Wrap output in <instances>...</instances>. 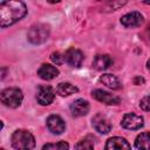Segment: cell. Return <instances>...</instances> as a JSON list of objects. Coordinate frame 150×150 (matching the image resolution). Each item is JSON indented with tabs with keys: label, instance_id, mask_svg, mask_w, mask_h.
Instances as JSON below:
<instances>
[{
	"label": "cell",
	"instance_id": "obj_1",
	"mask_svg": "<svg viewBox=\"0 0 150 150\" xmlns=\"http://www.w3.org/2000/svg\"><path fill=\"white\" fill-rule=\"evenodd\" d=\"M27 13L22 1H4L0 4V25L2 28L21 20Z\"/></svg>",
	"mask_w": 150,
	"mask_h": 150
},
{
	"label": "cell",
	"instance_id": "obj_2",
	"mask_svg": "<svg viewBox=\"0 0 150 150\" xmlns=\"http://www.w3.org/2000/svg\"><path fill=\"white\" fill-rule=\"evenodd\" d=\"M11 143L15 150H32L35 146V138L27 130H16L12 135Z\"/></svg>",
	"mask_w": 150,
	"mask_h": 150
},
{
	"label": "cell",
	"instance_id": "obj_3",
	"mask_svg": "<svg viewBox=\"0 0 150 150\" xmlns=\"http://www.w3.org/2000/svg\"><path fill=\"white\" fill-rule=\"evenodd\" d=\"M49 36V26L45 23H36L32 26L28 30L27 39L33 45H40L43 43Z\"/></svg>",
	"mask_w": 150,
	"mask_h": 150
},
{
	"label": "cell",
	"instance_id": "obj_4",
	"mask_svg": "<svg viewBox=\"0 0 150 150\" xmlns=\"http://www.w3.org/2000/svg\"><path fill=\"white\" fill-rule=\"evenodd\" d=\"M23 98V94L19 88H7L1 91V102L9 108H18Z\"/></svg>",
	"mask_w": 150,
	"mask_h": 150
},
{
	"label": "cell",
	"instance_id": "obj_5",
	"mask_svg": "<svg viewBox=\"0 0 150 150\" xmlns=\"http://www.w3.org/2000/svg\"><path fill=\"white\" fill-rule=\"evenodd\" d=\"M122 127L128 130H137L143 127V117L136 114H125L122 122Z\"/></svg>",
	"mask_w": 150,
	"mask_h": 150
},
{
	"label": "cell",
	"instance_id": "obj_6",
	"mask_svg": "<svg viewBox=\"0 0 150 150\" xmlns=\"http://www.w3.org/2000/svg\"><path fill=\"white\" fill-rule=\"evenodd\" d=\"M93 97L95 100H97L98 102L101 103H104V104H108V105H111V104H118L120 103V97L114 95V94H110L108 91H104L102 89H95L93 90L91 93Z\"/></svg>",
	"mask_w": 150,
	"mask_h": 150
},
{
	"label": "cell",
	"instance_id": "obj_7",
	"mask_svg": "<svg viewBox=\"0 0 150 150\" xmlns=\"http://www.w3.org/2000/svg\"><path fill=\"white\" fill-rule=\"evenodd\" d=\"M54 90L50 86H40L38 89V94H36V100L40 104L42 105H48L53 102L54 100Z\"/></svg>",
	"mask_w": 150,
	"mask_h": 150
},
{
	"label": "cell",
	"instance_id": "obj_8",
	"mask_svg": "<svg viewBox=\"0 0 150 150\" xmlns=\"http://www.w3.org/2000/svg\"><path fill=\"white\" fill-rule=\"evenodd\" d=\"M47 128L49 131H52L55 135H60L66 129V123L59 116V115H50L47 118Z\"/></svg>",
	"mask_w": 150,
	"mask_h": 150
},
{
	"label": "cell",
	"instance_id": "obj_9",
	"mask_svg": "<svg viewBox=\"0 0 150 150\" xmlns=\"http://www.w3.org/2000/svg\"><path fill=\"white\" fill-rule=\"evenodd\" d=\"M93 127L100 134H108L111 130V124L103 114H96L93 117Z\"/></svg>",
	"mask_w": 150,
	"mask_h": 150
},
{
	"label": "cell",
	"instance_id": "obj_10",
	"mask_svg": "<svg viewBox=\"0 0 150 150\" xmlns=\"http://www.w3.org/2000/svg\"><path fill=\"white\" fill-rule=\"evenodd\" d=\"M64 62H67L71 67H80L83 62L82 52L75 48H69L64 53Z\"/></svg>",
	"mask_w": 150,
	"mask_h": 150
},
{
	"label": "cell",
	"instance_id": "obj_11",
	"mask_svg": "<svg viewBox=\"0 0 150 150\" xmlns=\"http://www.w3.org/2000/svg\"><path fill=\"white\" fill-rule=\"evenodd\" d=\"M143 15L138 12H131L121 18V23L124 27H138L143 23Z\"/></svg>",
	"mask_w": 150,
	"mask_h": 150
},
{
	"label": "cell",
	"instance_id": "obj_12",
	"mask_svg": "<svg viewBox=\"0 0 150 150\" xmlns=\"http://www.w3.org/2000/svg\"><path fill=\"white\" fill-rule=\"evenodd\" d=\"M105 150H130V144L125 141V138L115 136L107 141Z\"/></svg>",
	"mask_w": 150,
	"mask_h": 150
},
{
	"label": "cell",
	"instance_id": "obj_13",
	"mask_svg": "<svg viewBox=\"0 0 150 150\" xmlns=\"http://www.w3.org/2000/svg\"><path fill=\"white\" fill-rule=\"evenodd\" d=\"M70 111L73 114V116H84L88 114L89 111V103L88 101L83 100V98H79L76 101H74L70 104Z\"/></svg>",
	"mask_w": 150,
	"mask_h": 150
},
{
	"label": "cell",
	"instance_id": "obj_14",
	"mask_svg": "<svg viewBox=\"0 0 150 150\" xmlns=\"http://www.w3.org/2000/svg\"><path fill=\"white\" fill-rule=\"evenodd\" d=\"M38 75L42 79V80H53L54 77H56L59 75V69L52 64L48 63H43L41 64V67L38 69Z\"/></svg>",
	"mask_w": 150,
	"mask_h": 150
},
{
	"label": "cell",
	"instance_id": "obj_15",
	"mask_svg": "<svg viewBox=\"0 0 150 150\" xmlns=\"http://www.w3.org/2000/svg\"><path fill=\"white\" fill-rule=\"evenodd\" d=\"M111 64H112V59L109 55H105V54L96 55L94 61H93V66L97 70H104V69L109 68Z\"/></svg>",
	"mask_w": 150,
	"mask_h": 150
},
{
	"label": "cell",
	"instance_id": "obj_16",
	"mask_svg": "<svg viewBox=\"0 0 150 150\" xmlns=\"http://www.w3.org/2000/svg\"><path fill=\"white\" fill-rule=\"evenodd\" d=\"M100 82L110 89H120L121 88V83H120L118 79L111 74H103L100 77Z\"/></svg>",
	"mask_w": 150,
	"mask_h": 150
},
{
	"label": "cell",
	"instance_id": "obj_17",
	"mask_svg": "<svg viewBox=\"0 0 150 150\" xmlns=\"http://www.w3.org/2000/svg\"><path fill=\"white\" fill-rule=\"evenodd\" d=\"M135 146L138 150H150V132H142L136 137Z\"/></svg>",
	"mask_w": 150,
	"mask_h": 150
},
{
	"label": "cell",
	"instance_id": "obj_18",
	"mask_svg": "<svg viewBox=\"0 0 150 150\" xmlns=\"http://www.w3.org/2000/svg\"><path fill=\"white\" fill-rule=\"evenodd\" d=\"M77 91H79L77 87L73 86L69 82H61V83H59V86L56 88V93L60 96H69V95L75 94Z\"/></svg>",
	"mask_w": 150,
	"mask_h": 150
},
{
	"label": "cell",
	"instance_id": "obj_19",
	"mask_svg": "<svg viewBox=\"0 0 150 150\" xmlns=\"http://www.w3.org/2000/svg\"><path fill=\"white\" fill-rule=\"evenodd\" d=\"M68 149H69V144L67 142L47 143L42 148V150H68Z\"/></svg>",
	"mask_w": 150,
	"mask_h": 150
},
{
	"label": "cell",
	"instance_id": "obj_20",
	"mask_svg": "<svg viewBox=\"0 0 150 150\" xmlns=\"http://www.w3.org/2000/svg\"><path fill=\"white\" fill-rule=\"evenodd\" d=\"M74 150H94V144H93V142L90 139L84 138V139H82V141L76 143Z\"/></svg>",
	"mask_w": 150,
	"mask_h": 150
},
{
	"label": "cell",
	"instance_id": "obj_21",
	"mask_svg": "<svg viewBox=\"0 0 150 150\" xmlns=\"http://www.w3.org/2000/svg\"><path fill=\"white\" fill-rule=\"evenodd\" d=\"M50 60L56 63V64H62L64 62V55H62L61 53L59 52H54L52 55H50Z\"/></svg>",
	"mask_w": 150,
	"mask_h": 150
},
{
	"label": "cell",
	"instance_id": "obj_22",
	"mask_svg": "<svg viewBox=\"0 0 150 150\" xmlns=\"http://www.w3.org/2000/svg\"><path fill=\"white\" fill-rule=\"evenodd\" d=\"M139 107L144 111H150V96L143 97L141 100V102H139Z\"/></svg>",
	"mask_w": 150,
	"mask_h": 150
},
{
	"label": "cell",
	"instance_id": "obj_23",
	"mask_svg": "<svg viewBox=\"0 0 150 150\" xmlns=\"http://www.w3.org/2000/svg\"><path fill=\"white\" fill-rule=\"evenodd\" d=\"M134 83L135 84H142V83H144V79L143 77H141V76H136L135 79H134Z\"/></svg>",
	"mask_w": 150,
	"mask_h": 150
},
{
	"label": "cell",
	"instance_id": "obj_24",
	"mask_svg": "<svg viewBox=\"0 0 150 150\" xmlns=\"http://www.w3.org/2000/svg\"><path fill=\"white\" fill-rule=\"evenodd\" d=\"M146 34H148V36H149V39H150V23H149L148 27H146Z\"/></svg>",
	"mask_w": 150,
	"mask_h": 150
},
{
	"label": "cell",
	"instance_id": "obj_25",
	"mask_svg": "<svg viewBox=\"0 0 150 150\" xmlns=\"http://www.w3.org/2000/svg\"><path fill=\"white\" fill-rule=\"evenodd\" d=\"M146 67H148V70L150 71V59L148 60V62H146Z\"/></svg>",
	"mask_w": 150,
	"mask_h": 150
},
{
	"label": "cell",
	"instance_id": "obj_26",
	"mask_svg": "<svg viewBox=\"0 0 150 150\" xmlns=\"http://www.w3.org/2000/svg\"><path fill=\"white\" fill-rule=\"evenodd\" d=\"M0 150H5V149H0Z\"/></svg>",
	"mask_w": 150,
	"mask_h": 150
}]
</instances>
